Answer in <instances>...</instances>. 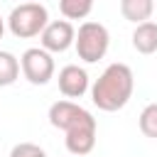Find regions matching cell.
I'll return each instance as SVG.
<instances>
[{"mask_svg":"<svg viewBox=\"0 0 157 157\" xmlns=\"http://www.w3.org/2000/svg\"><path fill=\"white\" fill-rule=\"evenodd\" d=\"M49 123L56 130H64V145L74 157H83L96 147V130L98 123L83 105L64 98L49 105Z\"/></svg>","mask_w":157,"mask_h":157,"instance_id":"obj_1","label":"cell"},{"mask_svg":"<svg viewBox=\"0 0 157 157\" xmlns=\"http://www.w3.org/2000/svg\"><path fill=\"white\" fill-rule=\"evenodd\" d=\"M132 91H135L132 69L128 64L115 61V64H108L103 74L96 78V83L91 86V101L98 110L115 113L128 105V101L132 98Z\"/></svg>","mask_w":157,"mask_h":157,"instance_id":"obj_2","label":"cell"},{"mask_svg":"<svg viewBox=\"0 0 157 157\" xmlns=\"http://www.w3.org/2000/svg\"><path fill=\"white\" fill-rule=\"evenodd\" d=\"M7 29L12 37L17 39H32L39 37L42 29L49 22V12L42 2H20L17 7H12V12L7 15Z\"/></svg>","mask_w":157,"mask_h":157,"instance_id":"obj_3","label":"cell"},{"mask_svg":"<svg viewBox=\"0 0 157 157\" xmlns=\"http://www.w3.org/2000/svg\"><path fill=\"white\" fill-rule=\"evenodd\" d=\"M74 47H76V54H78L81 61L96 64V61H101L105 56V52L110 47V34H108L105 25L93 22V20H86L78 27V32H76Z\"/></svg>","mask_w":157,"mask_h":157,"instance_id":"obj_4","label":"cell"},{"mask_svg":"<svg viewBox=\"0 0 157 157\" xmlns=\"http://www.w3.org/2000/svg\"><path fill=\"white\" fill-rule=\"evenodd\" d=\"M20 71L32 86H47L54 78V71H56L54 56L42 47L25 49V54L20 56Z\"/></svg>","mask_w":157,"mask_h":157,"instance_id":"obj_5","label":"cell"},{"mask_svg":"<svg viewBox=\"0 0 157 157\" xmlns=\"http://www.w3.org/2000/svg\"><path fill=\"white\" fill-rule=\"evenodd\" d=\"M39 39H42V49H47L49 54H61L74 44L76 29L69 20H54V22H47Z\"/></svg>","mask_w":157,"mask_h":157,"instance_id":"obj_6","label":"cell"},{"mask_svg":"<svg viewBox=\"0 0 157 157\" xmlns=\"http://www.w3.org/2000/svg\"><path fill=\"white\" fill-rule=\"evenodd\" d=\"M59 91L64 98L74 101V98H81L88 86H91V78H88V71L78 64H66L61 71H59Z\"/></svg>","mask_w":157,"mask_h":157,"instance_id":"obj_7","label":"cell"},{"mask_svg":"<svg viewBox=\"0 0 157 157\" xmlns=\"http://www.w3.org/2000/svg\"><path fill=\"white\" fill-rule=\"evenodd\" d=\"M132 47H135L137 54H155L157 52V22L147 20V22L135 25Z\"/></svg>","mask_w":157,"mask_h":157,"instance_id":"obj_8","label":"cell"},{"mask_svg":"<svg viewBox=\"0 0 157 157\" xmlns=\"http://www.w3.org/2000/svg\"><path fill=\"white\" fill-rule=\"evenodd\" d=\"M152 12H155V0H120V15L132 25L147 22Z\"/></svg>","mask_w":157,"mask_h":157,"instance_id":"obj_9","label":"cell"},{"mask_svg":"<svg viewBox=\"0 0 157 157\" xmlns=\"http://www.w3.org/2000/svg\"><path fill=\"white\" fill-rule=\"evenodd\" d=\"M20 78V59L12 52L0 49V88L12 86Z\"/></svg>","mask_w":157,"mask_h":157,"instance_id":"obj_10","label":"cell"},{"mask_svg":"<svg viewBox=\"0 0 157 157\" xmlns=\"http://www.w3.org/2000/svg\"><path fill=\"white\" fill-rule=\"evenodd\" d=\"M64 20H86L93 10V0H59Z\"/></svg>","mask_w":157,"mask_h":157,"instance_id":"obj_11","label":"cell"},{"mask_svg":"<svg viewBox=\"0 0 157 157\" xmlns=\"http://www.w3.org/2000/svg\"><path fill=\"white\" fill-rule=\"evenodd\" d=\"M140 132L145 137H152L157 140V103H147L140 113Z\"/></svg>","mask_w":157,"mask_h":157,"instance_id":"obj_12","label":"cell"},{"mask_svg":"<svg viewBox=\"0 0 157 157\" xmlns=\"http://www.w3.org/2000/svg\"><path fill=\"white\" fill-rule=\"evenodd\" d=\"M10 157H47V152L34 142H20L10 150Z\"/></svg>","mask_w":157,"mask_h":157,"instance_id":"obj_13","label":"cell"},{"mask_svg":"<svg viewBox=\"0 0 157 157\" xmlns=\"http://www.w3.org/2000/svg\"><path fill=\"white\" fill-rule=\"evenodd\" d=\"M2 34H5V20L0 17V39H2Z\"/></svg>","mask_w":157,"mask_h":157,"instance_id":"obj_14","label":"cell"},{"mask_svg":"<svg viewBox=\"0 0 157 157\" xmlns=\"http://www.w3.org/2000/svg\"><path fill=\"white\" fill-rule=\"evenodd\" d=\"M155 7H157V0H155Z\"/></svg>","mask_w":157,"mask_h":157,"instance_id":"obj_15","label":"cell"}]
</instances>
